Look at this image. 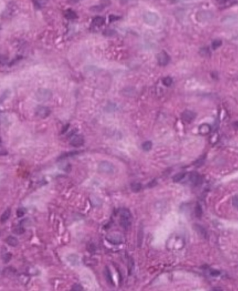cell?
I'll return each instance as SVG.
<instances>
[{
  "mask_svg": "<svg viewBox=\"0 0 238 291\" xmlns=\"http://www.w3.org/2000/svg\"><path fill=\"white\" fill-rule=\"evenodd\" d=\"M135 89L132 87H128L124 88L121 91L123 95H125V96H132L135 94Z\"/></svg>",
  "mask_w": 238,
  "mask_h": 291,
  "instance_id": "14",
  "label": "cell"
},
{
  "mask_svg": "<svg viewBox=\"0 0 238 291\" xmlns=\"http://www.w3.org/2000/svg\"><path fill=\"white\" fill-rule=\"evenodd\" d=\"M11 209L10 208L6 209V210L3 212V214H1V217H0V222H1V224H4V223L6 222L7 221L9 220V217L11 216Z\"/></svg>",
  "mask_w": 238,
  "mask_h": 291,
  "instance_id": "12",
  "label": "cell"
},
{
  "mask_svg": "<svg viewBox=\"0 0 238 291\" xmlns=\"http://www.w3.org/2000/svg\"><path fill=\"white\" fill-rule=\"evenodd\" d=\"M106 239H107V242H109V243L112 244L114 245H118L120 244L123 243V238L120 235H119L117 234H113V235H109L107 236L106 237Z\"/></svg>",
  "mask_w": 238,
  "mask_h": 291,
  "instance_id": "7",
  "label": "cell"
},
{
  "mask_svg": "<svg viewBox=\"0 0 238 291\" xmlns=\"http://www.w3.org/2000/svg\"><path fill=\"white\" fill-rule=\"evenodd\" d=\"M210 274H211L212 276H214V277H217V276H219L220 275V272L219 271H217V270H212V271L210 272Z\"/></svg>",
  "mask_w": 238,
  "mask_h": 291,
  "instance_id": "32",
  "label": "cell"
},
{
  "mask_svg": "<svg viewBox=\"0 0 238 291\" xmlns=\"http://www.w3.org/2000/svg\"><path fill=\"white\" fill-rule=\"evenodd\" d=\"M196 113L192 110H185L182 114V118L184 122L187 123H190L196 118Z\"/></svg>",
  "mask_w": 238,
  "mask_h": 291,
  "instance_id": "8",
  "label": "cell"
},
{
  "mask_svg": "<svg viewBox=\"0 0 238 291\" xmlns=\"http://www.w3.org/2000/svg\"><path fill=\"white\" fill-rule=\"evenodd\" d=\"M73 258H71V256H69V258H72V259H73V260H70V262H71V264H73V265H77V264H78V263H79L78 257H77V256H75V255H73Z\"/></svg>",
  "mask_w": 238,
  "mask_h": 291,
  "instance_id": "27",
  "label": "cell"
},
{
  "mask_svg": "<svg viewBox=\"0 0 238 291\" xmlns=\"http://www.w3.org/2000/svg\"><path fill=\"white\" fill-rule=\"evenodd\" d=\"M142 189V185L139 182H133L131 184V189L133 192H139Z\"/></svg>",
  "mask_w": 238,
  "mask_h": 291,
  "instance_id": "19",
  "label": "cell"
},
{
  "mask_svg": "<svg viewBox=\"0 0 238 291\" xmlns=\"http://www.w3.org/2000/svg\"><path fill=\"white\" fill-rule=\"evenodd\" d=\"M222 44V42L221 40H215L212 42V47L213 49H217V48H219V47Z\"/></svg>",
  "mask_w": 238,
  "mask_h": 291,
  "instance_id": "28",
  "label": "cell"
},
{
  "mask_svg": "<svg viewBox=\"0 0 238 291\" xmlns=\"http://www.w3.org/2000/svg\"><path fill=\"white\" fill-rule=\"evenodd\" d=\"M141 147H142L143 150L145 151V152H148L152 149V143L150 141H145V143H143Z\"/></svg>",
  "mask_w": 238,
  "mask_h": 291,
  "instance_id": "22",
  "label": "cell"
},
{
  "mask_svg": "<svg viewBox=\"0 0 238 291\" xmlns=\"http://www.w3.org/2000/svg\"><path fill=\"white\" fill-rule=\"evenodd\" d=\"M65 16L68 19H75L77 18V14L71 9H68V10L66 11Z\"/></svg>",
  "mask_w": 238,
  "mask_h": 291,
  "instance_id": "20",
  "label": "cell"
},
{
  "mask_svg": "<svg viewBox=\"0 0 238 291\" xmlns=\"http://www.w3.org/2000/svg\"><path fill=\"white\" fill-rule=\"evenodd\" d=\"M6 242L8 244L9 246L13 247H17L19 244L18 239H17L16 237H13V236H9V237L6 239Z\"/></svg>",
  "mask_w": 238,
  "mask_h": 291,
  "instance_id": "13",
  "label": "cell"
},
{
  "mask_svg": "<svg viewBox=\"0 0 238 291\" xmlns=\"http://www.w3.org/2000/svg\"><path fill=\"white\" fill-rule=\"evenodd\" d=\"M143 18L145 23L150 26L155 25L160 20V17L156 13L150 12V11L145 13Z\"/></svg>",
  "mask_w": 238,
  "mask_h": 291,
  "instance_id": "3",
  "label": "cell"
},
{
  "mask_svg": "<svg viewBox=\"0 0 238 291\" xmlns=\"http://www.w3.org/2000/svg\"><path fill=\"white\" fill-rule=\"evenodd\" d=\"M211 131V126L207 124H203L199 126L198 128V132L202 135H207L210 133Z\"/></svg>",
  "mask_w": 238,
  "mask_h": 291,
  "instance_id": "11",
  "label": "cell"
},
{
  "mask_svg": "<svg viewBox=\"0 0 238 291\" xmlns=\"http://www.w3.org/2000/svg\"><path fill=\"white\" fill-rule=\"evenodd\" d=\"M104 273H105V278H106V279H107V282H108L109 283H110V284L112 285V286H114V281H113V279H112V276H111V272H110V271H109L108 267H106V269L105 270V272Z\"/></svg>",
  "mask_w": 238,
  "mask_h": 291,
  "instance_id": "17",
  "label": "cell"
},
{
  "mask_svg": "<svg viewBox=\"0 0 238 291\" xmlns=\"http://www.w3.org/2000/svg\"><path fill=\"white\" fill-rule=\"evenodd\" d=\"M13 232L15 234H17V235H21V234L24 232V228L21 226H19L15 228L14 230H13Z\"/></svg>",
  "mask_w": 238,
  "mask_h": 291,
  "instance_id": "25",
  "label": "cell"
},
{
  "mask_svg": "<svg viewBox=\"0 0 238 291\" xmlns=\"http://www.w3.org/2000/svg\"><path fill=\"white\" fill-rule=\"evenodd\" d=\"M190 182L194 185H195V186L199 185L200 184H201L202 182V178L201 175H200L198 173H196V172H193V173L190 174Z\"/></svg>",
  "mask_w": 238,
  "mask_h": 291,
  "instance_id": "10",
  "label": "cell"
},
{
  "mask_svg": "<svg viewBox=\"0 0 238 291\" xmlns=\"http://www.w3.org/2000/svg\"><path fill=\"white\" fill-rule=\"evenodd\" d=\"M157 58L158 64H160V66H162V67L167 66V64L169 63L170 57L169 54L164 50L160 52V53L157 54Z\"/></svg>",
  "mask_w": 238,
  "mask_h": 291,
  "instance_id": "6",
  "label": "cell"
},
{
  "mask_svg": "<svg viewBox=\"0 0 238 291\" xmlns=\"http://www.w3.org/2000/svg\"><path fill=\"white\" fill-rule=\"evenodd\" d=\"M232 202H233V205L234 206V207L238 210V194L233 196Z\"/></svg>",
  "mask_w": 238,
  "mask_h": 291,
  "instance_id": "29",
  "label": "cell"
},
{
  "mask_svg": "<svg viewBox=\"0 0 238 291\" xmlns=\"http://www.w3.org/2000/svg\"><path fill=\"white\" fill-rule=\"evenodd\" d=\"M6 60L7 59L4 57V56H0V65L4 64L5 62H6Z\"/></svg>",
  "mask_w": 238,
  "mask_h": 291,
  "instance_id": "33",
  "label": "cell"
},
{
  "mask_svg": "<svg viewBox=\"0 0 238 291\" xmlns=\"http://www.w3.org/2000/svg\"><path fill=\"white\" fill-rule=\"evenodd\" d=\"M98 170L102 173L111 174L115 171V166L108 161H103L98 165Z\"/></svg>",
  "mask_w": 238,
  "mask_h": 291,
  "instance_id": "4",
  "label": "cell"
},
{
  "mask_svg": "<svg viewBox=\"0 0 238 291\" xmlns=\"http://www.w3.org/2000/svg\"><path fill=\"white\" fill-rule=\"evenodd\" d=\"M73 290H77V291H79V290H83V288L82 286H81V285H78V284H75L73 286Z\"/></svg>",
  "mask_w": 238,
  "mask_h": 291,
  "instance_id": "31",
  "label": "cell"
},
{
  "mask_svg": "<svg viewBox=\"0 0 238 291\" xmlns=\"http://www.w3.org/2000/svg\"><path fill=\"white\" fill-rule=\"evenodd\" d=\"M76 154H78L77 151H75V152H68V153H66V154L62 155L61 156H60L59 159H63V158H66L67 157H69V156H73V155H75Z\"/></svg>",
  "mask_w": 238,
  "mask_h": 291,
  "instance_id": "26",
  "label": "cell"
},
{
  "mask_svg": "<svg viewBox=\"0 0 238 291\" xmlns=\"http://www.w3.org/2000/svg\"><path fill=\"white\" fill-rule=\"evenodd\" d=\"M17 216L18 217H22L24 216V214H25V211L23 208H19L18 210H17Z\"/></svg>",
  "mask_w": 238,
  "mask_h": 291,
  "instance_id": "30",
  "label": "cell"
},
{
  "mask_svg": "<svg viewBox=\"0 0 238 291\" xmlns=\"http://www.w3.org/2000/svg\"><path fill=\"white\" fill-rule=\"evenodd\" d=\"M195 229H196V231H197L201 236H203V237H206V235H207L206 230H205V229L203 227V226H199V225H198V224H196L195 225Z\"/></svg>",
  "mask_w": 238,
  "mask_h": 291,
  "instance_id": "18",
  "label": "cell"
},
{
  "mask_svg": "<svg viewBox=\"0 0 238 291\" xmlns=\"http://www.w3.org/2000/svg\"><path fill=\"white\" fill-rule=\"evenodd\" d=\"M71 145L72 146L75 147H78L80 146H82L84 143V137L81 135H76L75 136H73L71 140V142H70Z\"/></svg>",
  "mask_w": 238,
  "mask_h": 291,
  "instance_id": "9",
  "label": "cell"
},
{
  "mask_svg": "<svg viewBox=\"0 0 238 291\" xmlns=\"http://www.w3.org/2000/svg\"><path fill=\"white\" fill-rule=\"evenodd\" d=\"M195 214L198 218H201L202 214H203V209H202L201 206L199 204H197L195 207Z\"/></svg>",
  "mask_w": 238,
  "mask_h": 291,
  "instance_id": "23",
  "label": "cell"
},
{
  "mask_svg": "<svg viewBox=\"0 0 238 291\" xmlns=\"http://www.w3.org/2000/svg\"><path fill=\"white\" fill-rule=\"evenodd\" d=\"M162 83L166 87H170L173 83V79L171 77H166L162 80Z\"/></svg>",
  "mask_w": 238,
  "mask_h": 291,
  "instance_id": "24",
  "label": "cell"
},
{
  "mask_svg": "<svg viewBox=\"0 0 238 291\" xmlns=\"http://www.w3.org/2000/svg\"><path fill=\"white\" fill-rule=\"evenodd\" d=\"M185 177V173H179L175 175L173 177V181L174 182H180L182 179H184V177Z\"/></svg>",
  "mask_w": 238,
  "mask_h": 291,
  "instance_id": "21",
  "label": "cell"
},
{
  "mask_svg": "<svg viewBox=\"0 0 238 291\" xmlns=\"http://www.w3.org/2000/svg\"><path fill=\"white\" fill-rule=\"evenodd\" d=\"M36 99L38 101L46 102L50 100L52 97V92L48 89L41 88L37 90L35 94Z\"/></svg>",
  "mask_w": 238,
  "mask_h": 291,
  "instance_id": "2",
  "label": "cell"
},
{
  "mask_svg": "<svg viewBox=\"0 0 238 291\" xmlns=\"http://www.w3.org/2000/svg\"><path fill=\"white\" fill-rule=\"evenodd\" d=\"M233 126H234V128H235V129L238 130V121H237V122H234Z\"/></svg>",
  "mask_w": 238,
  "mask_h": 291,
  "instance_id": "34",
  "label": "cell"
},
{
  "mask_svg": "<svg viewBox=\"0 0 238 291\" xmlns=\"http://www.w3.org/2000/svg\"><path fill=\"white\" fill-rule=\"evenodd\" d=\"M50 113L51 111L50 108L47 106H44V105H38L35 109L36 115L41 119L48 118L49 115H50Z\"/></svg>",
  "mask_w": 238,
  "mask_h": 291,
  "instance_id": "5",
  "label": "cell"
},
{
  "mask_svg": "<svg viewBox=\"0 0 238 291\" xmlns=\"http://www.w3.org/2000/svg\"><path fill=\"white\" fill-rule=\"evenodd\" d=\"M132 216L130 211L127 209H121L120 210V225L122 228L128 229L131 225Z\"/></svg>",
  "mask_w": 238,
  "mask_h": 291,
  "instance_id": "1",
  "label": "cell"
},
{
  "mask_svg": "<svg viewBox=\"0 0 238 291\" xmlns=\"http://www.w3.org/2000/svg\"><path fill=\"white\" fill-rule=\"evenodd\" d=\"M1 257L4 262H8L10 261L11 258V254H9V251L6 248H3L1 250Z\"/></svg>",
  "mask_w": 238,
  "mask_h": 291,
  "instance_id": "16",
  "label": "cell"
},
{
  "mask_svg": "<svg viewBox=\"0 0 238 291\" xmlns=\"http://www.w3.org/2000/svg\"><path fill=\"white\" fill-rule=\"evenodd\" d=\"M105 21V18H104L103 17L97 16L93 18V20L92 21V23L93 25L96 26V27H100V26H102L103 24H104Z\"/></svg>",
  "mask_w": 238,
  "mask_h": 291,
  "instance_id": "15",
  "label": "cell"
}]
</instances>
